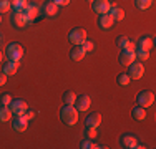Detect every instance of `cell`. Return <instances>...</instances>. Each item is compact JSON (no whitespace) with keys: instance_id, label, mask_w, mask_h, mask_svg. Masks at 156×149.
<instances>
[{"instance_id":"obj_31","label":"cell","mask_w":156,"mask_h":149,"mask_svg":"<svg viewBox=\"0 0 156 149\" xmlns=\"http://www.w3.org/2000/svg\"><path fill=\"white\" fill-rule=\"evenodd\" d=\"M10 103H12V96H10L9 93H3V95L0 96V104H3V106H9Z\"/></svg>"},{"instance_id":"obj_30","label":"cell","mask_w":156,"mask_h":149,"mask_svg":"<svg viewBox=\"0 0 156 149\" xmlns=\"http://www.w3.org/2000/svg\"><path fill=\"white\" fill-rule=\"evenodd\" d=\"M128 42H129V38H128V36H123V35L116 38V45H118V48H121V50H125V48H126Z\"/></svg>"},{"instance_id":"obj_28","label":"cell","mask_w":156,"mask_h":149,"mask_svg":"<svg viewBox=\"0 0 156 149\" xmlns=\"http://www.w3.org/2000/svg\"><path fill=\"white\" fill-rule=\"evenodd\" d=\"M129 76L126 73H121V74H118V78H116V83L120 85V86H128L129 85Z\"/></svg>"},{"instance_id":"obj_14","label":"cell","mask_w":156,"mask_h":149,"mask_svg":"<svg viewBox=\"0 0 156 149\" xmlns=\"http://www.w3.org/2000/svg\"><path fill=\"white\" fill-rule=\"evenodd\" d=\"M85 55H87V51H85L83 45H75V47L70 50V58H72L73 61H81V60L85 58Z\"/></svg>"},{"instance_id":"obj_8","label":"cell","mask_w":156,"mask_h":149,"mask_svg":"<svg viewBox=\"0 0 156 149\" xmlns=\"http://www.w3.org/2000/svg\"><path fill=\"white\" fill-rule=\"evenodd\" d=\"M23 13H25V18H27V23H32L40 15V5L38 3H33V2H28V5L23 10Z\"/></svg>"},{"instance_id":"obj_9","label":"cell","mask_w":156,"mask_h":149,"mask_svg":"<svg viewBox=\"0 0 156 149\" xmlns=\"http://www.w3.org/2000/svg\"><path fill=\"white\" fill-rule=\"evenodd\" d=\"M91 5H93V12L98 13V15H103V13H108L111 5L113 3L110 2V0H95V2H91Z\"/></svg>"},{"instance_id":"obj_12","label":"cell","mask_w":156,"mask_h":149,"mask_svg":"<svg viewBox=\"0 0 156 149\" xmlns=\"http://www.w3.org/2000/svg\"><path fill=\"white\" fill-rule=\"evenodd\" d=\"M120 141H121V146L126 147V149H136V147H138V144H140L138 139H136L133 134H123Z\"/></svg>"},{"instance_id":"obj_3","label":"cell","mask_w":156,"mask_h":149,"mask_svg":"<svg viewBox=\"0 0 156 149\" xmlns=\"http://www.w3.org/2000/svg\"><path fill=\"white\" fill-rule=\"evenodd\" d=\"M153 103H154V95L150 89H143V91H140L138 96H136V104H138V106L150 108V106H153Z\"/></svg>"},{"instance_id":"obj_4","label":"cell","mask_w":156,"mask_h":149,"mask_svg":"<svg viewBox=\"0 0 156 149\" xmlns=\"http://www.w3.org/2000/svg\"><path fill=\"white\" fill-rule=\"evenodd\" d=\"M85 40H87V30H83L80 27L73 28L72 32L68 33V42H72L73 45H81Z\"/></svg>"},{"instance_id":"obj_35","label":"cell","mask_w":156,"mask_h":149,"mask_svg":"<svg viewBox=\"0 0 156 149\" xmlns=\"http://www.w3.org/2000/svg\"><path fill=\"white\" fill-rule=\"evenodd\" d=\"M53 2L57 3L58 7H66V5L70 3V0H53Z\"/></svg>"},{"instance_id":"obj_2","label":"cell","mask_w":156,"mask_h":149,"mask_svg":"<svg viewBox=\"0 0 156 149\" xmlns=\"http://www.w3.org/2000/svg\"><path fill=\"white\" fill-rule=\"evenodd\" d=\"M5 55L12 61H20L22 57H23V47L20 43H10L5 50Z\"/></svg>"},{"instance_id":"obj_36","label":"cell","mask_w":156,"mask_h":149,"mask_svg":"<svg viewBox=\"0 0 156 149\" xmlns=\"http://www.w3.org/2000/svg\"><path fill=\"white\" fill-rule=\"evenodd\" d=\"M5 83H7V74L3 71H0V86H3Z\"/></svg>"},{"instance_id":"obj_37","label":"cell","mask_w":156,"mask_h":149,"mask_svg":"<svg viewBox=\"0 0 156 149\" xmlns=\"http://www.w3.org/2000/svg\"><path fill=\"white\" fill-rule=\"evenodd\" d=\"M2 60H3V55H2V51H0V61H2Z\"/></svg>"},{"instance_id":"obj_40","label":"cell","mask_w":156,"mask_h":149,"mask_svg":"<svg viewBox=\"0 0 156 149\" xmlns=\"http://www.w3.org/2000/svg\"><path fill=\"white\" fill-rule=\"evenodd\" d=\"M0 43H2V35H0Z\"/></svg>"},{"instance_id":"obj_13","label":"cell","mask_w":156,"mask_h":149,"mask_svg":"<svg viewBox=\"0 0 156 149\" xmlns=\"http://www.w3.org/2000/svg\"><path fill=\"white\" fill-rule=\"evenodd\" d=\"M12 128L15 129L17 133H25L27 128H28V119L25 116H17L12 123Z\"/></svg>"},{"instance_id":"obj_29","label":"cell","mask_w":156,"mask_h":149,"mask_svg":"<svg viewBox=\"0 0 156 149\" xmlns=\"http://www.w3.org/2000/svg\"><path fill=\"white\" fill-rule=\"evenodd\" d=\"M10 9H12L10 0H0V13H7Z\"/></svg>"},{"instance_id":"obj_23","label":"cell","mask_w":156,"mask_h":149,"mask_svg":"<svg viewBox=\"0 0 156 149\" xmlns=\"http://www.w3.org/2000/svg\"><path fill=\"white\" fill-rule=\"evenodd\" d=\"M13 10H25L28 5V0H10Z\"/></svg>"},{"instance_id":"obj_26","label":"cell","mask_w":156,"mask_h":149,"mask_svg":"<svg viewBox=\"0 0 156 149\" xmlns=\"http://www.w3.org/2000/svg\"><path fill=\"white\" fill-rule=\"evenodd\" d=\"M154 0H135V5L138 7L140 10H148L151 5H153Z\"/></svg>"},{"instance_id":"obj_24","label":"cell","mask_w":156,"mask_h":149,"mask_svg":"<svg viewBox=\"0 0 156 149\" xmlns=\"http://www.w3.org/2000/svg\"><path fill=\"white\" fill-rule=\"evenodd\" d=\"M80 147H83V149H98V147H101L100 144H96L93 139H85V141H81V144H80Z\"/></svg>"},{"instance_id":"obj_6","label":"cell","mask_w":156,"mask_h":149,"mask_svg":"<svg viewBox=\"0 0 156 149\" xmlns=\"http://www.w3.org/2000/svg\"><path fill=\"white\" fill-rule=\"evenodd\" d=\"M10 109H12V114H15V116H23L25 111L28 109V104L25 99H12V103L9 104Z\"/></svg>"},{"instance_id":"obj_11","label":"cell","mask_w":156,"mask_h":149,"mask_svg":"<svg viewBox=\"0 0 156 149\" xmlns=\"http://www.w3.org/2000/svg\"><path fill=\"white\" fill-rule=\"evenodd\" d=\"M42 13L45 17H55L58 13V5L53 2V0H45L42 3Z\"/></svg>"},{"instance_id":"obj_38","label":"cell","mask_w":156,"mask_h":149,"mask_svg":"<svg viewBox=\"0 0 156 149\" xmlns=\"http://www.w3.org/2000/svg\"><path fill=\"white\" fill-rule=\"evenodd\" d=\"M87 2H90V3H91V2H95V0H87Z\"/></svg>"},{"instance_id":"obj_34","label":"cell","mask_w":156,"mask_h":149,"mask_svg":"<svg viewBox=\"0 0 156 149\" xmlns=\"http://www.w3.org/2000/svg\"><path fill=\"white\" fill-rule=\"evenodd\" d=\"M23 116L27 118L28 121H30V119H33V118H35V111H32V109H27V111H25V114H23Z\"/></svg>"},{"instance_id":"obj_7","label":"cell","mask_w":156,"mask_h":149,"mask_svg":"<svg viewBox=\"0 0 156 149\" xmlns=\"http://www.w3.org/2000/svg\"><path fill=\"white\" fill-rule=\"evenodd\" d=\"M10 22H12L13 27L23 28L25 25H27V18H25L23 10H13V12L10 13Z\"/></svg>"},{"instance_id":"obj_18","label":"cell","mask_w":156,"mask_h":149,"mask_svg":"<svg viewBox=\"0 0 156 149\" xmlns=\"http://www.w3.org/2000/svg\"><path fill=\"white\" fill-rule=\"evenodd\" d=\"M18 66H20V63L18 61H12V60H9V61L5 63V66H3L2 71L7 74V76H13L17 71H18Z\"/></svg>"},{"instance_id":"obj_5","label":"cell","mask_w":156,"mask_h":149,"mask_svg":"<svg viewBox=\"0 0 156 149\" xmlns=\"http://www.w3.org/2000/svg\"><path fill=\"white\" fill-rule=\"evenodd\" d=\"M126 74L129 76V80H140V78L144 74V66H143V63L133 61L131 65H128V73H126Z\"/></svg>"},{"instance_id":"obj_15","label":"cell","mask_w":156,"mask_h":149,"mask_svg":"<svg viewBox=\"0 0 156 149\" xmlns=\"http://www.w3.org/2000/svg\"><path fill=\"white\" fill-rule=\"evenodd\" d=\"M120 63L123 66H128V65H131L133 61L136 60V55H135V51H129V50H121V53H120Z\"/></svg>"},{"instance_id":"obj_17","label":"cell","mask_w":156,"mask_h":149,"mask_svg":"<svg viewBox=\"0 0 156 149\" xmlns=\"http://www.w3.org/2000/svg\"><path fill=\"white\" fill-rule=\"evenodd\" d=\"M85 124H87V128H98V126L101 124V114L100 113L88 114L87 119H85Z\"/></svg>"},{"instance_id":"obj_33","label":"cell","mask_w":156,"mask_h":149,"mask_svg":"<svg viewBox=\"0 0 156 149\" xmlns=\"http://www.w3.org/2000/svg\"><path fill=\"white\" fill-rule=\"evenodd\" d=\"M85 133H87V137H90V139H95L96 134H98V133H96V128H87V131H85Z\"/></svg>"},{"instance_id":"obj_25","label":"cell","mask_w":156,"mask_h":149,"mask_svg":"<svg viewBox=\"0 0 156 149\" xmlns=\"http://www.w3.org/2000/svg\"><path fill=\"white\" fill-rule=\"evenodd\" d=\"M75 99H76V95L73 91H65L63 93V103L65 104H75Z\"/></svg>"},{"instance_id":"obj_16","label":"cell","mask_w":156,"mask_h":149,"mask_svg":"<svg viewBox=\"0 0 156 149\" xmlns=\"http://www.w3.org/2000/svg\"><path fill=\"white\" fill-rule=\"evenodd\" d=\"M113 23H115V20H113V17H111L110 13H103V15H100V17H98V27L101 30L111 28V27H113Z\"/></svg>"},{"instance_id":"obj_10","label":"cell","mask_w":156,"mask_h":149,"mask_svg":"<svg viewBox=\"0 0 156 149\" xmlns=\"http://www.w3.org/2000/svg\"><path fill=\"white\" fill-rule=\"evenodd\" d=\"M90 104H91L90 96H88V95H80V96H76L75 104H73V106L78 109V113H83V111H87L88 108H90Z\"/></svg>"},{"instance_id":"obj_32","label":"cell","mask_w":156,"mask_h":149,"mask_svg":"<svg viewBox=\"0 0 156 149\" xmlns=\"http://www.w3.org/2000/svg\"><path fill=\"white\" fill-rule=\"evenodd\" d=\"M81 45H83V48H85V51H87V53H88V51H91V50L95 48L93 42H90V40H85V42L81 43Z\"/></svg>"},{"instance_id":"obj_1","label":"cell","mask_w":156,"mask_h":149,"mask_svg":"<svg viewBox=\"0 0 156 149\" xmlns=\"http://www.w3.org/2000/svg\"><path fill=\"white\" fill-rule=\"evenodd\" d=\"M60 119L66 126H75L78 121V109L73 104H65L60 111Z\"/></svg>"},{"instance_id":"obj_20","label":"cell","mask_w":156,"mask_h":149,"mask_svg":"<svg viewBox=\"0 0 156 149\" xmlns=\"http://www.w3.org/2000/svg\"><path fill=\"white\" fill-rule=\"evenodd\" d=\"M131 116H133V119H136V121H143V119L146 118V108L135 106L131 111Z\"/></svg>"},{"instance_id":"obj_39","label":"cell","mask_w":156,"mask_h":149,"mask_svg":"<svg viewBox=\"0 0 156 149\" xmlns=\"http://www.w3.org/2000/svg\"><path fill=\"white\" fill-rule=\"evenodd\" d=\"M0 22H2V13H0Z\"/></svg>"},{"instance_id":"obj_21","label":"cell","mask_w":156,"mask_h":149,"mask_svg":"<svg viewBox=\"0 0 156 149\" xmlns=\"http://www.w3.org/2000/svg\"><path fill=\"white\" fill-rule=\"evenodd\" d=\"M108 13L113 17V20H118V22L125 18V10L120 9V7H116V5H111V9H110Z\"/></svg>"},{"instance_id":"obj_27","label":"cell","mask_w":156,"mask_h":149,"mask_svg":"<svg viewBox=\"0 0 156 149\" xmlns=\"http://www.w3.org/2000/svg\"><path fill=\"white\" fill-rule=\"evenodd\" d=\"M135 55H136V58L141 60V61H144V60L150 58V51L143 50V48H138V47H136V50H135Z\"/></svg>"},{"instance_id":"obj_22","label":"cell","mask_w":156,"mask_h":149,"mask_svg":"<svg viewBox=\"0 0 156 149\" xmlns=\"http://www.w3.org/2000/svg\"><path fill=\"white\" fill-rule=\"evenodd\" d=\"M12 119V109H10V106H3V104H0V121L2 123H7Z\"/></svg>"},{"instance_id":"obj_19","label":"cell","mask_w":156,"mask_h":149,"mask_svg":"<svg viewBox=\"0 0 156 149\" xmlns=\"http://www.w3.org/2000/svg\"><path fill=\"white\" fill-rule=\"evenodd\" d=\"M136 47L150 51L151 48H153V38H151V36H141V38L138 40V43H136Z\"/></svg>"}]
</instances>
